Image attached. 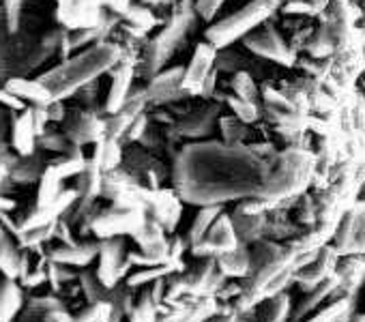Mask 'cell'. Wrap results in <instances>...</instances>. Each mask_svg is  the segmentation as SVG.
I'll return each instance as SVG.
<instances>
[{
  "mask_svg": "<svg viewBox=\"0 0 365 322\" xmlns=\"http://www.w3.org/2000/svg\"><path fill=\"white\" fill-rule=\"evenodd\" d=\"M267 164L241 148L196 146L187 148L178 164V187L187 200L213 207L237 196L269 194Z\"/></svg>",
  "mask_w": 365,
  "mask_h": 322,
  "instance_id": "cell-1",
  "label": "cell"
},
{
  "mask_svg": "<svg viewBox=\"0 0 365 322\" xmlns=\"http://www.w3.org/2000/svg\"><path fill=\"white\" fill-rule=\"evenodd\" d=\"M114 61H116V50L112 46H99V48L86 50V52L73 56L71 61H67L65 65L48 71L39 82L48 88V93L56 101V99L67 97L76 88L88 84L93 78L103 73Z\"/></svg>",
  "mask_w": 365,
  "mask_h": 322,
  "instance_id": "cell-2",
  "label": "cell"
},
{
  "mask_svg": "<svg viewBox=\"0 0 365 322\" xmlns=\"http://www.w3.org/2000/svg\"><path fill=\"white\" fill-rule=\"evenodd\" d=\"M273 9V3L269 0H256V3L243 7L241 11H237L235 16L217 22L215 26L209 28L207 33V39L209 43L217 50V48H224L228 43H232L235 39L243 37L245 33H250L252 28H256L267 16L269 11Z\"/></svg>",
  "mask_w": 365,
  "mask_h": 322,
  "instance_id": "cell-3",
  "label": "cell"
},
{
  "mask_svg": "<svg viewBox=\"0 0 365 322\" xmlns=\"http://www.w3.org/2000/svg\"><path fill=\"white\" fill-rule=\"evenodd\" d=\"M232 249H237V234L232 222L226 215L217 217L211 230L207 232V237L194 245V251H211V254H228Z\"/></svg>",
  "mask_w": 365,
  "mask_h": 322,
  "instance_id": "cell-4",
  "label": "cell"
},
{
  "mask_svg": "<svg viewBox=\"0 0 365 322\" xmlns=\"http://www.w3.org/2000/svg\"><path fill=\"white\" fill-rule=\"evenodd\" d=\"M215 56H217V50L213 46H200L190 63V69L185 73V78H182L180 86L187 88L190 93H200L207 78L211 76V67L215 63Z\"/></svg>",
  "mask_w": 365,
  "mask_h": 322,
  "instance_id": "cell-5",
  "label": "cell"
},
{
  "mask_svg": "<svg viewBox=\"0 0 365 322\" xmlns=\"http://www.w3.org/2000/svg\"><path fill=\"white\" fill-rule=\"evenodd\" d=\"M142 228H144V222L140 213L135 211L116 213V215L101 217L99 222H95V232L101 239H116L120 234H138Z\"/></svg>",
  "mask_w": 365,
  "mask_h": 322,
  "instance_id": "cell-6",
  "label": "cell"
},
{
  "mask_svg": "<svg viewBox=\"0 0 365 322\" xmlns=\"http://www.w3.org/2000/svg\"><path fill=\"white\" fill-rule=\"evenodd\" d=\"M123 269V241L120 239H108L99 247V269L97 279L103 284V288H110L116 284V277Z\"/></svg>",
  "mask_w": 365,
  "mask_h": 322,
  "instance_id": "cell-7",
  "label": "cell"
},
{
  "mask_svg": "<svg viewBox=\"0 0 365 322\" xmlns=\"http://www.w3.org/2000/svg\"><path fill=\"white\" fill-rule=\"evenodd\" d=\"M245 46L250 50H254L256 54L267 56V58H275V61H286L288 58V52H286L284 41L273 31H264V33H258V35L247 37L245 39Z\"/></svg>",
  "mask_w": 365,
  "mask_h": 322,
  "instance_id": "cell-8",
  "label": "cell"
},
{
  "mask_svg": "<svg viewBox=\"0 0 365 322\" xmlns=\"http://www.w3.org/2000/svg\"><path fill=\"white\" fill-rule=\"evenodd\" d=\"M14 146L16 150L22 155V157H29L35 148V137L39 135L37 133V127H35V114L33 110H26L16 123H14Z\"/></svg>",
  "mask_w": 365,
  "mask_h": 322,
  "instance_id": "cell-9",
  "label": "cell"
},
{
  "mask_svg": "<svg viewBox=\"0 0 365 322\" xmlns=\"http://www.w3.org/2000/svg\"><path fill=\"white\" fill-rule=\"evenodd\" d=\"M129 88H131V69L127 65H120L116 71H114V78H112V88H110V95H108V112L114 114V112H120L127 103V97H129Z\"/></svg>",
  "mask_w": 365,
  "mask_h": 322,
  "instance_id": "cell-10",
  "label": "cell"
},
{
  "mask_svg": "<svg viewBox=\"0 0 365 322\" xmlns=\"http://www.w3.org/2000/svg\"><path fill=\"white\" fill-rule=\"evenodd\" d=\"M99 247L93 245V243H84V245H76V243H69L61 249H56L52 254V260L56 264H71V266H84L88 264L95 256H97Z\"/></svg>",
  "mask_w": 365,
  "mask_h": 322,
  "instance_id": "cell-11",
  "label": "cell"
},
{
  "mask_svg": "<svg viewBox=\"0 0 365 322\" xmlns=\"http://www.w3.org/2000/svg\"><path fill=\"white\" fill-rule=\"evenodd\" d=\"M7 90H9L11 95H16V97H26V99H31L33 103H37V108H46L50 101H54L52 95L48 93V88H46L41 82H29V80L16 78V80H9Z\"/></svg>",
  "mask_w": 365,
  "mask_h": 322,
  "instance_id": "cell-12",
  "label": "cell"
},
{
  "mask_svg": "<svg viewBox=\"0 0 365 322\" xmlns=\"http://www.w3.org/2000/svg\"><path fill=\"white\" fill-rule=\"evenodd\" d=\"M67 135L76 142V144H84L97 137V123L91 114L84 112H76L73 118L67 123Z\"/></svg>",
  "mask_w": 365,
  "mask_h": 322,
  "instance_id": "cell-13",
  "label": "cell"
},
{
  "mask_svg": "<svg viewBox=\"0 0 365 322\" xmlns=\"http://www.w3.org/2000/svg\"><path fill=\"white\" fill-rule=\"evenodd\" d=\"M20 303H22L20 288L11 279H5L0 284V322H11V318L20 309Z\"/></svg>",
  "mask_w": 365,
  "mask_h": 322,
  "instance_id": "cell-14",
  "label": "cell"
},
{
  "mask_svg": "<svg viewBox=\"0 0 365 322\" xmlns=\"http://www.w3.org/2000/svg\"><path fill=\"white\" fill-rule=\"evenodd\" d=\"M180 82H182V69H178V67H176V69H170V71L157 76V78L148 84L146 95H150V97H155V99H163V97L172 95L174 88H176Z\"/></svg>",
  "mask_w": 365,
  "mask_h": 322,
  "instance_id": "cell-15",
  "label": "cell"
},
{
  "mask_svg": "<svg viewBox=\"0 0 365 322\" xmlns=\"http://www.w3.org/2000/svg\"><path fill=\"white\" fill-rule=\"evenodd\" d=\"M61 183H63V177L56 172V168H48L43 172L41 185H39V209H46L52 202H56V198L63 194L61 192Z\"/></svg>",
  "mask_w": 365,
  "mask_h": 322,
  "instance_id": "cell-16",
  "label": "cell"
},
{
  "mask_svg": "<svg viewBox=\"0 0 365 322\" xmlns=\"http://www.w3.org/2000/svg\"><path fill=\"white\" fill-rule=\"evenodd\" d=\"M217 209L215 207H205L198 215H196V219H194V224H192V230H190V237H192V243L196 245V243H200L205 237H207V232L211 230V226L215 224V219H217Z\"/></svg>",
  "mask_w": 365,
  "mask_h": 322,
  "instance_id": "cell-17",
  "label": "cell"
},
{
  "mask_svg": "<svg viewBox=\"0 0 365 322\" xmlns=\"http://www.w3.org/2000/svg\"><path fill=\"white\" fill-rule=\"evenodd\" d=\"M220 266L226 275H245L247 266H250V256L243 249H232L228 254H222L220 258Z\"/></svg>",
  "mask_w": 365,
  "mask_h": 322,
  "instance_id": "cell-18",
  "label": "cell"
},
{
  "mask_svg": "<svg viewBox=\"0 0 365 322\" xmlns=\"http://www.w3.org/2000/svg\"><path fill=\"white\" fill-rule=\"evenodd\" d=\"M110 316H112V307L108 303L97 301L95 305L84 309L78 318H71V322H110Z\"/></svg>",
  "mask_w": 365,
  "mask_h": 322,
  "instance_id": "cell-19",
  "label": "cell"
},
{
  "mask_svg": "<svg viewBox=\"0 0 365 322\" xmlns=\"http://www.w3.org/2000/svg\"><path fill=\"white\" fill-rule=\"evenodd\" d=\"M288 311V298L286 296H275L267 303L264 311H262V320L264 322H282L284 316Z\"/></svg>",
  "mask_w": 365,
  "mask_h": 322,
  "instance_id": "cell-20",
  "label": "cell"
},
{
  "mask_svg": "<svg viewBox=\"0 0 365 322\" xmlns=\"http://www.w3.org/2000/svg\"><path fill=\"white\" fill-rule=\"evenodd\" d=\"M228 103H230V108L237 112L239 118H243V120H254V118H256V108H254L252 101H245V99H241V97H230Z\"/></svg>",
  "mask_w": 365,
  "mask_h": 322,
  "instance_id": "cell-21",
  "label": "cell"
},
{
  "mask_svg": "<svg viewBox=\"0 0 365 322\" xmlns=\"http://www.w3.org/2000/svg\"><path fill=\"white\" fill-rule=\"evenodd\" d=\"M344 305L346 303H335V305H329V307H324L322 311H318L316 316H312L307 322H333L341 311H344Z\"/></svg>",
  "mask_w": 365,
  "mask_h": 322,
  "instance_id": "cell-22",
  "label": "cell"
},
{
  "mask_svg": "<svg viewBox=\"0 0 365 322\" xmlns=\"http://www.w3.org/2000/svg\"><path fill=\"white\" fill-rule=\"evenodd\" d=\"M224 5V0H198L196 7H198V14L205 18V20H211L215 16V11Z\"/></svg>",
  "mask_w": 365,
  "mask_h": 322,
  "instance_id": "cell-23",
  "label": "cell"
},
{
  "mask_svg": "<svg viewBox=\"0 0 365 322\" xmlns=\"http://www.w3.org/2000/svg\"><path fill=\"white\" fill-rule=\"evenodd\" d=\"M235 88H237V93H239V97H241V99H245V101H252L254 86H252V82H250V78H247L245 73L237 76V84H235Z\"/></svg>",
  "mask_w": 365,
  "mask_h": 322,
  "instance_id": "cell-24",
  "label": "cell"
},
{
  "mask_svg": "<svg viewBox=\"0 0 365 322\" xmlns=\"http://www.w3.org/2000/svg\"><path fill=\"white\" fill-rule=\"evenodd\" d=\"M41 144H43L48 150L65 152V140H63V135H58V133H48V135H43V137H41Z\"/></svg>",
  "mask_w": 365,
  "mask_h": 322,
  "instance_id": "cell-25",
  "label": "cell"
},
{
  "mask_svg": "<svg viewBox=\"0 0 365 322\" xmlns=\"http://www.w3.org/2000/svg\"><path fill=\"white\" fill-rule=\"evenodd\" d=\"M168 271H170V266L153 269V271H148V273H138V275H133V277L129 279V284H142V281H146V279H159V277L165 275Z\"/></svg>",
  "mask_w": 365,
  "mask_h": 322,
  "instance_id": "cell-26",
  "label": "cell"
},
{
  "mask_svg": "<svg viewBox=\"0 0 365 322\" xmlns=\"http://www.w3.org/2000/svg\"><path fill=\"white\" fill-rule=\"evenodd\" d=\"M20 3H22V0H7V18H9V26L11 28H16V24H18Z\"/></svg>",
  "mask_w": 365,
  "mask_h": 322,
  "instance_id": "cell-27",
  "label": "cell"
},
{
  "mask_svg": "<svg viewBox=\"0 0 365 322\" xmlns=\"http://www.w3.org/2000/svg\"><path fill=\"white\" fill-rule=\"evenodd\" d=\"M5 129H7V120H5V114H0V140L5 135Z\"/></svg>",
  "mask_w": 365,
  "mask_h": 322,
  "instance_id": "cell-28",
  "label": "cell"
}]
</instances>
